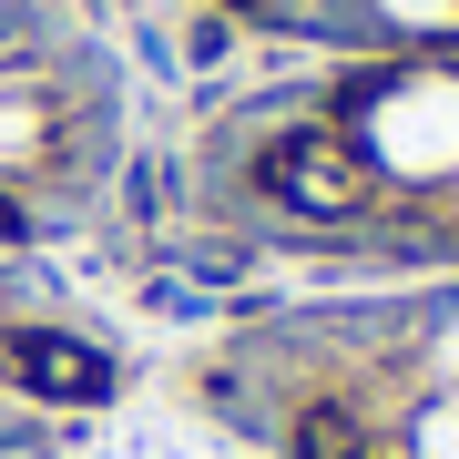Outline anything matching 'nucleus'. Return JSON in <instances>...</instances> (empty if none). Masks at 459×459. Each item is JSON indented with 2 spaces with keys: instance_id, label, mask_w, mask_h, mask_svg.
Wrapping results in <instances>:
<instances>
[{
  "instance_id": "20e7f679",
  "label": "nucleus",
  "mask_w": 459,
  "mask_h": 459,
  "mask_svg": "<svg viewBox=\"0 0 459 459\" xmlns=\"http://www.w3.org/2000/svg\"><path fill=\"white\" fill-rule=\"evenodd\" d=\"M225 31L296 62H409L459 51V0H214Z\"/></svg>"
},
{
  "instance_id": "7ed1b4c3",
  "label": "nucleus",
  "mask_w": 459,
  "mask_h": 459,
  "mask_svg": "<svg viewBox=\"0 0 459 459\" xmlns=\"http://www.w3.org/2000/svg\"><path fill=\"white\" fill-rule=\"evenodd\" d=\"M133 184V72L72 0H0V255L82 235Z\"/></svg>"
},
{
  "instance_id": "39448f33",
  "label": "nucleus",
  "mask_w": 459,
  "mask_h": 459,
  "mask_svg": "<svg viewBox=\"0 0 459 459\" xmlns=\"http://www.w3.org/2000/svg\"><path fill=\"white\" fill-rule=\"evenodd\" d=\"M62 429H51V388L41 358H0V459H51Z\"/></svg>"
},
{
  "instance_id": "f257e3e1",
  "label": "nucleus",
  "mask_w": 459,
  "mask_h": 459,
  "mask_svg": "<svg viewBox=\"0 0 459 459\" xmlns=\"http://www.w3.org/2000/svg\"><path fill=\"white\" fill-rule=\"evenodd\" d=\"M153 195L214 265H286L307 286L459 276V51H265L174 123Z\"/></svg>"
},
{
  "instance_id": "f03ea898",
  "label": "nucleus",
  "mask_w": 459,
  "mask_h": 459,
  "mask_svg": "<svg viewBox=\"0 0 459 459\" xmlns=\"http://www.w3.org/2000/svg\"><path fill=\"white\" fill-rule=\"evenodd\" d=\"M184 398L246 459H459V276L246 307L195 347Z\"/></svg>"
}]
</instances>
